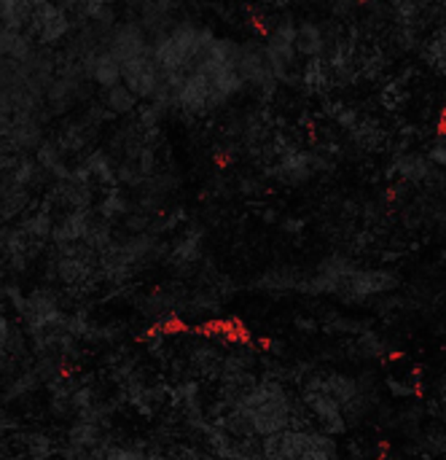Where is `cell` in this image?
<instances>
[{
	"instance_id": "obj_1",
	"label": "cell",
	"mask_w": 446,
	"mask_h": 460,
	"mask_svg": "<svg viewBox=\"0 0 446 460\" xmlns=\"http://www.w3.org/2000/svg\"><path fill=\"white\" fill-rule=\"evenodd\" d=\"M234 410L245 418L256 439L272 437L285 429H310L304 423L307 418L302 415L299 404L277 380H256Z\"/></svg>"
},
{
	"instance_id": "obj_2",
	"label": "cell",
	"mask_w": 446,
	"mask_h": 460,
	"mask_svg": "<svg viewBox=\"0 0 446 460\" xmlns=\"http://www.w3.org/2000/svg\"><path fill=\"white\" fill-rule=\"evenodd\" d=\"M398 288V275L390 270H369V267H350L342 278L334 296H339L347 305H363L380 296H388Z\"/></svg>"
},
{
	"instance_id": "obj_3",
	"label": "cell",
	"mask_w": 446,
	"mask_h": 460,
	"mask_svg": "<svg viewBox=\"0 0 446 460\" xmlns=\"http://www.w3.org/2000/svg\"><path fill=\"white\" fill-rule=\"evenodd\" d=\"M302 404L307 415L318 423V429L328 437H342L350 429V420L342 410V404L323 388L320 375H310L302 391Z\"/></svg>"
},
{
	"instance_id": "obj_4",
	"label": "cell",
	"mask_w": 446,
	"mask_h": 460,
	"mask_svg": "<svg viewBox=\"0 0 446 460\" xmlns=\"http://www.w3.org/2000/svg\"><path fill=\"white\" fill-rule=\"evenodd\" d=\"M320 383L342 404L350 426H355L361 418H366L372 412L374 391L363 380H358L353 375H342V372H320Z\"/></svg>"
},
{
	"instance_id": "obj_5",
	"label": "cell",
	"mask_w": 446,
	"mask_h": 460,
	"mask_svg": "<svg viewBox=\"0 0 446 460\" xmlns=\"http://www.w3.org/2000/svg\"><path fill=\"white\" fill-rule=\"evenodd\" d=\"M315 439L312 429H285L261 439L264 460H302Z\"/></svg>"
},
{
	"instance_id": "obj_6",
	"label": "cell",
	"mask_w": 446,
	"mask_h": 460,
	"mask_svg": "<svg viewBox=\"0 0 446 460\" xmlns=\"http://www.w3.org/2000/svg\"><path fill=\"white\" fill-rule=\"evenodd\" d=\"M223 361H226V356H223L215 345H210V342H202L199 348L191 350V369H194L199 377H210V380L218 377V380H221Z\"/></svg>"
},
{
	"instance_id": "obj_7",
	"label": "cell",
	"mask_w": 446,
	"mask_h": 460,
	"mask_svg": "<svg viewBox=\"0 0 446 460\" xmlns=\"http://www.w3.org/2000/svg\"><path fill=\"white\" fill-rule=\"evenodd\" d=\"M393 170H396V175H401V178H407V181L423 183V181H428V178L433 175V170H439V167L428 159V154H404V156L396 159Z\"/></svg>"
},
{
	"instance_id": "obj_8",
	"label": "cell",
	"mask_w": 446,
	"mask_h": 460,
	"mask_svg": "<svg viewBox=\"0 0 446 460\" xmlns=\"http://www.w3.org/2000/svg\"><path fill=\"white\" fill-rule=\"evenodd\" d=\"M199 256H202V234L199 232H183L178 240H175V245H172V253H170V259H172V264L175 267H194L197 261H199Z\"/></svg>"
},
{
	"instance_id": "obj_9",
	"label": "cell",
	"mask_w": 446,
	"mask_h": 460,
	"mask_svg": "<svg viewBox=\"0 0 446 460\" xmlns=\"http://www.w3.org/2000/svg\"><path fill=\"white\" fill-rule=\"evenodd\" d=\"M423 59L425 65L439 73V75H446V24H442L425 43H423Z\"/></svg>"
},
{
	"instance_id": "obj_10",
	"label": "cell",
	"mask_w": 446,
	"mask_h": 460,
	"mask_svg": "<svg viewBox=\"0 0 446 460\" xmlns=\"http://www.w3.org/2000/svg\"><path fill=\"white\" fill-rule=\"evenodd\" d=\"M137 94L121 81V84H116V86H110V89H102V102H105V108H110L113 113H129V111H135V105H137Z\"/></svg>"
},
{
	"instance_id": "obj_11",
	"label": "cell",
	"mask_w": 446,
	"mask_h": 460,
	"mask_svg": "<svg viewBox=\"0 0 446 460\" xmlns=\"http://www.w3.org/2000/svg\"><path fill=\"white\" fill-rule=\"evenodd\" d=\"M22 439H24L22 447H24V453H27V458L30 460H51V456H54V442H51L46 434L30 431V434H24Z\"/></svg>"
},
{
	"instance_id": "obj_12",
	"label": "cell",
	"mask_w": 446,
	"mask_h": 460,
	"mask_svg": "<svg viewBox=\"0 0 446 460\" xmlns=\"http://www.w3.org/2000/svg\"><path fill=\"white\" fill-rule=\"evenodd\" d=\"M358 350L366 356V358H382L388 353V342L377 334V332H361L358 334Z\"/></svg>"
},
{
	"instance_id": "obj_13",
	"label": "cell",
	"mask_w": 446,
	"mask_h": 460,
	"mask_svg": "<svg viewBox=\"0 0 446 460\" xmlns=\"http://www.w3.org/2000/svg\"><path fill=\"white\" fill-rule=\"evenodd\" d=\"M27 460H30V458H27Z\"/></svg>"
}]
</instances>
